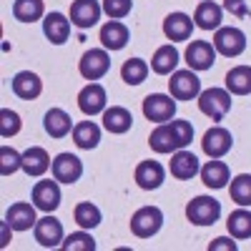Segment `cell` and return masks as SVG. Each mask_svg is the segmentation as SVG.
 Segmentation results:
<instances>
[{"instance_id": "obj_1", "label": "cell", "mask_w": 251, "mask_h": 251, "mask_svg": "<svg viewBox=\"0 0 251 251\" xmlns=\"http://www.w3.org/2000/svg\"><path fill=\"white\" fill-rule=\"evenodd\" d=\"M199 111L211 121H224V116L231 111V93L226 88H206L199 93Z\"/></svg>"}, {"instance_id": "obj_2", "label": "cell", "mask_w": 251, "mask_h": 251, "mask_svg": "<svg viewBox=\"0 0 251 251\" xmlns=\"http://www.w3.org/2000/svg\"><path fill=\"white\" fill-rule=\"evenodd\" d=\"M221 216V203L214 196H196L186 206V219L194 226H214Z\"/></svg>"}, {"instance_id": "obj_3", "label": "cell", "mask_w": 251, "mask_h": 251, "mask_svg": "<svg viewBox=\"0 0 251 251\" xmlns=\"http://www.w3.org/2000/svg\"><path fill=\"white\" fill-rule=\"evenodd\" d=\"M163 226V211L158 206H143L131 216V234L138 239H151Z\"/></svg>"}, {"instance_id": "obj_4", "label": "cell", "mask_w": 251, "mask_h": 251, "mask_svg": "<svg viewBox=\"0 0 251 251\" xmlns=\"http://www.w3.org/2000/svg\"><path fill=\"white\" fill-rule=\"evenodd\" d=\"M143 116L153 123H169L176 116V98L169 93H151L143 98Z\"/></svg>"}, {"instance_id": "obj_5", "label": "cell", "mask_w": 251, "mask_h": 251, "mask_svg": "<svg viewBox=\"0 0 251 251\" xmlns=\"http://www.w3.org/2000/svg\"><path fill=\"white\" fill-rule=\"evenodd\" d=\"M78 71L86 80H100L111 71V55L106 48H91L83 53L80 63H78Z\"/></svg>"}, {"instance_id": "obj_6", "label": "cell", "mask_w": 251, "mask_h": 251, "mask_svg": "<svg viewBox=\"0 0 251 251\" xmlns=\"http://www.w3.org/2000/svg\"><path fill=\"white\" fill-rule=\"evenodd\" d=\"M214 48L216 53L226 55V58H236L246 50V33L241 28H219L214 35Z\"/></svg>"}, {"instance_id": "obj_7", "label": "cell", "mask_w": 251, "mask_h": 251, "mask_svg": "<svg viewBox=\"0 0 251 251\" xmlns=\"http://www.w3.org/2000/svg\"><path fill=\"white\" fill-rule=\"evenodd\" d=\"M169 91L176 100H194L201 93V80L191 68L188 71H174L171 80H169Z\"/></svg>"}, {"instance_id": "obj_8", "label": "cell", "mask_w": 251, "mask_h": 251, "mask_svg": "<svg viewBox=\"0 0 251 251\" xmlns=\"http://www.w3.org/2000/svg\"><path fill=\"white\" fill-rule=\"evenodd\" d=\"M234 146V136L228 128L224 126H214V128H208L203 133V141H201V149L208 158H224L228 151H231Z\"/></svg>"}, {"instance_id": "obj_9", "label": "cell", "mask_w": 251, "mask_h": 251, "mask_svg": "<svg viewBox=\"0 0 251 251\" xmlns=\"http://www.w3.org/2000/svg\"><path fill=\"white\" fill-rule=\"evenodd\" d=\"M186 63L191 71H208L216 63V48L208 40H191L183 53Z\"/></svg>"}, {"instance_id": "obj_10", "label": "cell", "mask_w": 251, "mask_h": 251, "mask_svg": "<svg viewBox=\"0 0 251 251\" xmlns=\"http://www.w3.org/2000/svg\"><path fill=\"white\" fill-rule=\"evenodd\" d=\"M50 171H53L55 181L71 186V183L80 181V176H83V161L73 153H58L50 163Z\"/></svg>"}, {"instance_id": "obj_11", "label": "cell", "mask_w": 251, "mask_h": 251, "mask_svg": "<svg viewBox=\"0 0 251 251\" xmlns=\"http://www.w3.org/2000/svg\"><path fill=\"white\" fill-rule=\"evenodd\" d=\"M100 13H103V5L98 3V0H73L71 23L75 28H80V30H88L100 20Z\"/></svg>"}, {"instance_id": "obj_12", "label": "cell", "mask_w": 251, "mask_h": 251, "mask_svg": "<svg viewBox=\"0 0 251 251\" xmlns=\"http://www.w3.org/2000/svg\"><path fill=\"white\" fill-rule=\"evenodd\" d=\"M60 181H38L33 186V203L35 208H40V211H46V214H53L55 208L60 206Z\"/></svg>"}, {"instance_id": "obj_13", "label": "cell", "mask_w": 251, "mask_h": 251, "mask_svg": "<svg viewBox=\"0 0 251 251\" xmlns=\"http://www.w3.org/2000/svg\"><path fill=\"white\" fill-rule=\"evenodd\" d=\"M133 178H136V183L143 188V191H156V188H161L163 181H166V169L158 161L149 158V161H141L136 166Z\"/></svg>"}, {"instance_id": "obj_14", "label": "cell", "mask_w": 251, "mask_h": 251, "mask_svg": "<svg viewBox=\"0 0 251 251\" xmlns=\"http://www.w3.org/2000/svg\"><path fill=\"white\" fill-rule=\"evenodd\" d=\"M106 103H108V96H106V88H103L100 83H88V86L78 93V108L86 116L103 113L106 111Z\"/></svg>"}, {"instance_id": "obj_15", "label": "cell", "mask_w": 251, "mask_h": 251, "mask_svg": "<svg viewBox=\"0 0 251 251\" xmlns=\"http://www.w3.org/2000/svg\"><path fill=\"white\" fill-rule=\"evenodd\" d=\"M63 224L55 219V216H43L38 219L35 224V241L43 246V249H55V246H63Z\"/></svg>"}, {"instance_id": "obj_16", "label": "cell", "mask_w": 251, "mask_h": 251, "mask_svg": "<svg viewBox=\"0 0 251 251\" xmlns=\"http://www.w3.org/2000/svg\"><path fill=\"white\" fill-rule=\"evenodd\" d=\"M149 146H151L156 153H176V151L183 149L178 136H176V131H174V126H171V121L169 123H158L156 128L151 131Z\"/></svg>"}, {"instance_id": "obj_17", "label": "cell", "mask_w": 251, "mask_h": 251, "mask_svg": "<svg viewBox=\"0 0 251 251\" xmlns=\"http://www.w3.org/2000/svg\"><path fill=\"white\" fill-rule=\"evenodd\" d=\"M194 33V20L186 13H171L163 20V35L171 40V43H181V40H188Z\"/></svg>"}, {"instance_id": "obj_18", "label": "cell", "mask_w": 251, "mask_h": 251, "mask_svg": "<svg viewBox=\"0 0 251 251\" xmlns=\"http://www.w3.org/2000/svg\"><path fill=\"white\" fill-rule=\"evenodd\" d=\"M5 221L10 224L13 231H28V228H33L38 224V219H35V203L15 201L5 211Z\"/></svg>"}, {"instance_id": "obj_19", "label": "cell", "mask_w": 251, "mask_h": 251, "mask_svg": "<svg viewBox=\"0 0 251 251\" xmlns=\"http://www.w3.org/2000/svg\"><path fill=\"white\" fill-rule=\"evenodd\" d=\"M131 40V30L126 28L121 20H108L100 28V43L106 50H123Z\"/></svg>"}, {"instance_id": "obj_20", "label": "cell", "mask_w": 251, "mask_h": 251, "mask_svg": "<svg viewBox=\"0 0 251 251\" xmlns=\"http://www.w3.org/2000/svg\"><path fill=\"white\" fill-rule=\"evenodd\" d=\"M201 181H203V186L206 188H226L228 186V181H231V171H228V166L224 163V161H219V158H211V161H206L203 166H201Z\"/></svg>"}, {"instance_id": "obj_21", "label": "cell", "mask_w": 251, "mask_h": 251, "mask_svg": "<svg viewBox=\"0 0 251 251\" xmlns=\"http://www.w3.org/2000/svg\"><path fill=\"white\" fill-rule=\"evenodd\" d=\"M13 93L18 98H23V100H35L40 93H43V80H40L35 73L30 71H20L13 75Z\"/></svg>"}, {"instance_id": "obj_22", "label": "cell", "mask_w": 251, "mask_h": 251, "mask_svg": "<svg viewBox=\"0 0 251 251\" xmlns=\"http://www.w3.org/2000/svg\"><path fill=\"white\" fill-rule=\"evenodd\" d=\"M221 20H224V8L211 3V0H203L194 10V25H199L201 30H219Z\"/></svg>"}, {"instance_id": "obj_23", "label": "cell", "mask_w": 251, "mask_h": 251, "mask_svg": "<svg viewBox=\"0 0 251 251\" xmlns=\"http://www.w3.org/2000/svg\"><path fill=\"white\" fill-rule=\"evenodd\" d=\"M71 25L73 23L63 13H48L46 20H43V33L53 46H63L71 35Z\"/></svg>"}, {"instance_id": "obj_24", "label": "cell", "mask_w": 251, "mask_h": 251, "mask_svg": "<svg viewBox=\"0 0 251 251\" xmlns=\"http://www.w3.org/2000/svg\"><path fill=\"white\" fill-rule=\"evenodd\" d=\"M171 176L178 178V181H191L199 171H201V166H199V158L191 153V151H176L174 158H171Z\"/></svg>"}, {"instance_id": "obj_25", "label": "cell", "mask_w": 251, "mask_h": 251, "mask_svg": "<svg viewBox=\"0 0 251 251\" xmlns=\"http://www.w3.org/2000/svg\"><path fill=\"white\" fill-rule=\"evenodd\" d=\"M43 128L50 138H66L68 133H73V118L63 108H50L43 118Z\"/></svg>"}, {"instance_id": "obj_26", "label": "cell", "mask_w": 251, "mask_h": 251, "mask_svg": "<svg viewBox=\"0 0 251 251\" xmlns=\"http://www.w3.org/2000/svg\"><path fill=\"white\" fill-rule=\"evenodd\" d=\"M131 126H133V116L128 108H123V106H111L103 111V128H106L108 133H126V131H131Z\"/></svg>"}, {"instance_id": "obj_27", "label": "cell", "mask_w": 251, "mask_h": 251, "mask_svg": "<svg viewBox=\"0 0 251 251\" xmlns=\"http://www.w3.org/2000/svg\"><path fill=\"white\" fill-rule=\"evenodd\" d=\"M50 156L46 149H40V146H30L28 151H23V171L33 178L43 176L48 169H50Z\"/></svg>"}, {"instance_id": "obj_28", "label": "cell", "mask_w": 251, "mask_h": 251, "mask_svg": "<svg viewBox=\"0 0 251 251\" xmlns=\"http://www.w3.org/2000/svg\"><path fill=\"white\" fill-rule=\"evenodd\" d=\"M178 50H176V46H161V48H156V53H153V58H151V71L156 73V75H171L174 71H176V66H178Z\"/></svg>"}, {"instance_id": "obj_29", "label": "cell", "mask_w": 251, "mask_h": 251, "mask_svg": "<svg viewBox=\"0 0 251 251\" xmlns=\"http://www.w3.org/2000/svg\"><path fill=\"white\" fill-rule=\"evenodd\" d=\"M73 143L83 151H91L100 143V128L93 121H80L73 126Z\"/></svg>"}, {"instance_id": "obj_30", "label": "cell", "mask_w": 251, "mask_h": 251, "mask_svg": "<svg viewBox=\"0 0 251 251\" xmlns=\"http://www.w3.org/2000/svg\"><path fill=\"white\" fill-rule=\"evenodd\" d=\"M226 91L231 96L251 93V66H236L226 73Z\"/></svg>"}, {"instance_id": "obj_31", "label": "cell", "mask_w": 251, "mask_h": 251, "mask_svg": "<svg viewBox=\"0 0 251 251\" xmlns=\"http://www.w3.org/2000/svg\"><path fill=\"white\" fill-rule=\"evenodd\" d=\"M46 15V3L43 0H15L13 3V18L20 23H35Z\"/></svg>"}, {"instance_id": "obj_32", "label": "cell", "mask_w": 251, "mask_h": 251, "mask_svg": "<svg viewBox=\"0 0 251 251\" xmlns=\"http://www.w3.org/2000/svg\"><path fill=\"white\" fill-rule=\"evenodd\" d=\"M226 228H228V234H231L234 239H239V241L251 239V211L246 206L231 211V216H228V221H226Z\"/></svg>"}, {"instance_id": "obj_33", "label": "cell", "mask_w": 251, "mask_h": 251, "mask_svg": "<svg viewBox=\"0 0 251 251\" xmlns=\"http://www.w3.org/2000/svg\"><path fill=\"white\" fill-rule=\"evenodd\" d=\"M149 71H151V66L143 58H128L121 68V78L128 83V86H141V83L149 78Z\"/></svg>"}, {"instance_id": "obj_34", "label": "cell", "mask_w": 251, "mask_h": 251, "mask_svg": "<svg viewBox=\"0 0 251 251\" xmlns=\"http://www.w3.org/2000/svg\"><path fill=\"white\" fill-rule=\"evenodd\" d=\"M73 219H75V224L80 226V228H96L100 221H103V214H100V208L96 206V203H91V201H80L75 208H73Z\"/></svg>"}, {"instance_id": "obj_35", "label": "cell", "mask_w": 251, "mask_h": 251, "mask_svg": "<svg viewBox=\"0 0 251 251\" xmlns=\"http://www.w3.org/2000/svg\"><path fill=\"white\" fill-rule=\"evenodd\" d=\"M228 194H231V201H236L239 206H251V174L234 176Z\"/></svg>"}, {"instance_id": "obj_36", "label": "cell", "mask_w": 251, "mask_h": 251, "mask_svg": "<svg viewBox=\"0 0 251 251\" xmlns=\"http://www.w3.org/2000/svg\"><path fill=\"white\" fill-rule=\"evenodd\" d=\"M63 249L66 251H96V239L88 234V228H80V231L63 239Z\"/></svg>"}, {"instance_id": "obj_37", "label": "cell", "mask_w": 251, "mask_h": 251, "mask_svg": "<svg viewBox=\"0 0 251 251\" xmlns=\"http://www.w3.org/2000/svg\"><path fill=\"white\" fill-rule=\"evenodd\" d=\"M20 169H23V153H18L10 146H3V149H0V174L13 176Z\"/></svg>"}, {"instance_id": "obj_38", "label": "cell", "mask_w": 251, "mask_h": 251, "mask_svg": "<svg viewBox=\"0 0 251 251\" xmlns=\"http://www.w3.org/2000/svg\"><path fill=\"white\" fill-rule=\"evenodd\" d=\"M20 128H23V121H20V116L10 108H3L0 111V136L3 138H13L20 133Z\"/></svg>"}, {"instance_id": "obj_39", "label": "cell", "mask_w": 251, "mask_h": 251, "mask_svg": "<svg viewBox=\"0 0 251 251\" xmlns=\"http://www.w3.org/2000/svg\"><path fill=\"white\" fill-rule=\"evenodd\" d=\"M103 13H106L111 20H121L131 13L133 8V0H103Z\"/></svg>"}, {"instance_id": "obj_40", "label": "cell", "mask_w": 251, "mask_h": 251, "mask_svg": "<svg viewBox=\"0 0 251 251\" xmlns=\"http://www.w3.org/2000/svg\"><path fill=\"white\" fill-rule=\"evenodd\" d=\"M224 8L231 13V15H239V18H246V15H249L246 0H224Z\"/></svg>"}, {"instance_id": "obj_41", "label": "cell", "mask_w": 251, "mask_h": 251, "mask_svg": "<svg viewBox=\"0 0 251 251\" xmlns=\"http://www.w3.org/2000/svg\"><path fill=\"white\" fill-rule=\"evenodd\" d=\"M236 249H239L236 241L226 239V236H219V239H214L211 244H208V251H236Z\"/></svg>"}]
</instances>
